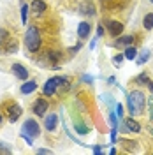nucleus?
I'll return each instance as SVG.
<instances>
[{
    "mask_svg": "<svg viewBox=\"0 0 153 155\" xmlns=\"http://www.w3.org/2000/svg\"><path fill=\"white\" fill-rule=\"evenodd\" d=\"M144 106H146V97L141 90H132L127 95V107H129V113L132 116L143 115Z\"/></svg>",
    "mask_w": 153,
    "mask_h": 155,
    "instance_id": "1",
    "label": "nucleus"
},
{
    "mask_svg": "<svg viewBox=\"0 0 153 155\" xmlns=\"http://www.w3.org/2000/svg\"><path fill=\"white\" fill-rule=\"evenodd\" d=\"M25 46L30 53H37L41 49V32L37 27H28L27 30V35H25Z\"/></svg>",
    "mask_w": 153,
    "mask_h": 155,
    "instance_id": "2",
    "label": "nucleus"
},
{
    "mask_svg": "<svg viewBox=\"0 0 153 155\" xmlns=\"http://www.w3.org/2000/svg\"><path fill=\"white\" fill-rule=\"evenodd\" d=\"M60 85H69V79L67 78H62V76H57V78H51L46 81V85L42 88V92H44V95L49 97V95H55V92H57V88Z\"/></svg>",
    "mask_w": 153,
    "mask_h": 155,
    "instance_id": "3",
    "label": "nucleus"
},
{
    "mask_svg": "<svg viewBox=\"0 0 153 155\" xmlns=\"http://www.w3.org/2000/svg\"><path fill=\"white\" fill-rule=\"evenodd\" d=\"M106 28H107V34L111 37H120L123 34V23L115 21V19H107L106 21Z\"/></svg>",
    "mask_w": 153,
    "mask_h": 155,
    "instance_id": "4",
    "label": "nucleus"
},
{
    "mask_svg": "<svg viewBox=\"0 0 153 155\" xmlns=\"http://www.w3.org/2000/svg\"><path fill=\"white\" fill-rule=\"evenodd\" d=\"M48 107H49V101L48 99H46V97H39L37 101L34 102V106H32V111H34V115L42 116V115H46Z\"/></svg>",
    "mask_w": 153,
    "mask_h": 155,
    "instance_id": "5",
    "label": "nucleus"
},
{
    "mask_svg": "<svg viewBox=\"0 0 153 155\" xmlns=\"http://www.w3.org/2000/svg\"><path fill=\"white\" fill-rule=\"evenodd\" d=\"M21 130L27 132L28 136H32V137H37V136L41 134V127H39V124L34 118H28V120L23 124V129H21Z\"/></svg>",
    "mask_w": 153,
    "mask_h": 155,
    "instance_id": "6",
    "label": "nucleus"
},
{
    "mask_svg": "<svg viewBox=\"0 0 153 155\" xmlns=\"http://www.w3.org/2000/svg\"><path fill=\"white\" fill-rule=\"evenodd\" d=\"M5 113H7V118L14 124V122H18V118L21 116V107H19L16 102H11V104H7V107H5Z\"/></svg>",
    "mask_w": 153,
    "mask_h": 155,
    "instance_id": "7",
    "label": "nucleus"
},
{
    "mask_svg": "<svg viewBox=\"0 0 153 155\" xmlns=\"http://www.w3.org/2000/svg\"><path fill=\"white\" fill-rule=\"evenodd\" d=\"M57 124H58V115L57 113H51L44 118V129L49 130V132H53L55 129H57Z\"/></svg>",
    "mask_w": 153,
    "mask_h": 155,
    "instance_id": "8",
    "label": "nucleus"
},
{
    "mask_svg": "<svg viewBox=\"0 0 153 155\" xmlns=\"http://www.w3.org/2000/svg\"><path fill=\"white\" fill-rule=\"evenodd\" d=\"M134 42V35H122V37H118L115 41V48H129L130 44Z\"/></svg>",
    "mask_w": 153,
    "mask_h": 155,
    "instance_id": "9",
    "label": "nucleus"
},
{
    "mask_svg": "<svg viewBox=\"0 0 153 155\" xmlns=\"http://www.w3.org/2000/svg\"><path fill=\"white\" fill-rule=\"evenodd\" d=\"M12 72L19 79H27L28 78V71H27V67H23L21 64H12Z\"/></svg>",
    "mask_w": 153,
    "mask_h": 155,
    "instance_id": "10",
    "label": "nucleus"
},
{
    "mask_svg": "<svg viewBox=\"0 0 153 155\" xmlns=\"http://www.w3.org/2000/svg\"><path fill=\"white\" fill-rule=\"evenodd\" d=\"M90 23L88 21H81L79 23V27H77V35H79V39H86L88 35H90Z\"/></svg>",
    "mask_w": 153,
    "mask_h": 155,
    "instance_id": "11",
    "label": "nucleus"
},
{
    "mask_svg": "<svg viewBox=\"0 0 153 155\" xmlns=\"http://www.w3.org/2000/svg\"><path fill=\"white\" fill-rule=\"evenodd\" d=\"M123 124H125V127H127V130H130V132H135V134H137V132L141 130V124L135 122L134 118H125Z\"/></svg>",
    "mask_w": 153,
    "mask_h": 155,
    "instance_id": "12",
    "label": "nucleus"
},
{
    "mask_svg": "<svg viewBox=\"0 0 153 155\" xmlns=\"http://www.w3.org/2000/svg\"><path fill=\"white\" fill-rule=\"evenodd\" d=\"M37 90V83L35 81H27V83H23L21 85V94H32V92H35Z\"/></svg>",
    "mask_w": 153,
    "mask_h": 155,
    "instance_id": "13",
    "label": "nucleus"
},
{
    "mask_svg": "<svg viewBox=\"0 0 153 155\" xmlns=\"http://www.w3.org/2000/svg\"><path fill=\"white\" fill-rule=\"evenodd\" d=\"M150 57H151V51H150V49H143V51L139 53V58H135L137 65H143V64H146V62L150 60Z\"/></svg>",
    "mask_w": 153,
    "mask_h": 155,
    "instance_id": "14",
    "label": "nucleus"
},
{
    "mask_svg": "<svg viewBox=\"0 0 153 155\" xmlns=\"http://www.w3.org/2000/svg\"><path fill=\"white\" fill-rule=\"evenodd\" d=\"M32 9H34V12H35V14L44 12V11H46V2H44V0H34Z\"/></svg>",
    "mask_w": 153,
    "mask_h": 155,
    "instance_id": "15",
    "label": "nucleus"
},
{
    "mask_svg": "<svg viewBox=\"0 0 153 155\" xmlns=\"http://www.w3.org/2000/svg\"><path fill=\"white\" fill-rule=\"evenodd\" d=\"M143 27L146 30H153V12H148L143 19Z\"/></svg>",
    "mask_w": 153,
    "mask_h": 155,
    "instance_id": "16",
    "label": "nucleus"
},
{
    "mask_svg": "<svg viewBox=\"0 0 153 155\" xmlns=\"http://www.w3.org/2000/svg\"><path fill=\"white\" fill-rule=\"evenodd\" d=\"M125 58L127 60H135V57H137V49L134 48V46H129V48L125 49Z\"/></svg>",
    "mask_w": 153,
    "mask_h": 155,
    "instance_id": "17",
    "label": "nucleus"
},
{
    "mask_svg": "<svg viewBox=\"0 0 153 155\" xmlns=\"http://www.w3.org/2000/svg\"><path fill=\"white\" fill-rule=\"evenodd\" d=\"M27 19H28V5H23L21 7V23L27 25Z\"/></svg>",
    "mask_w": 153,
    "mask_h": 155,
    "instance_id": "18",
    "label": "nucleus"
},
{
    "mask_svg": "<svg viewBox=\"0 0 153 155\" xmlns=\"http://www.w3.org/2000/svg\"><path fill=\"white\" fill-rule=\"evenodd\" d=\"M135 81H137V83H144V85H148V83H150V78H148L146 72H143V74H139V76L135 78Z\"/></svg>",
    "mask_w": 153,
    "mask_h": 155,
    "instance_id": "19",
    "label": "nucleus"
},
{
    "mask_svg": "<svg viewBox=\"0 0 153 155\" xmlns=\"http://www.w3.org/2000/svg\"><path fill=\"white\" fill-rule=\"evenodd\" d=\"M21 137L27 141V145H34V137H32V136H28L27 132H23V130H21Z\"/></svg>",
    "mask_w": 153,
    "mask_h": 155,
    "instance_id": "20",
    "label": "nucleus"
},
{
    "mask_svg": "<svg viewBox=\"0 0 153 155\" xmlns=\"http://www.w3.org/2000/svg\"><path fill=\"white\" fill-rule=\"evenodd\" d=\"M123 58H125V55H116V57H113V64H115V65H120Z\"/></svg>",
    "mask_w": 153,
    "mask_h": 155,
    "instance_id": "21",
    "label": "nucleus"
},
{
    "mask_svg": "<svg viewBox=\"0 0 153 155\" xmlns=\"http://www.w3.org/2000/svg\"><path fill=\"white\" fill-rule=\"evenodd\" d=\"M109 122H111V125H113V127H116V129H118V122H116V115L113 113V111H111V115H109Z\"/></svg>",
    "mask_w": 153,
    "mask_h": 155,
    "instance_id": "22",
    "label": "nucleus"
},
{
    "mask_svg": "<svg viewBox=\"0 0 153 155\" xmlns=\"http://www.w3.org/2000/svg\"><path fill=\"white\" fill-rule=\"evenodd\" d=\"M81 79H83L85 83H88V85H92V83H93V78L90 76V74H83V78H81Z\"/></svg>",
    "mask_w": 153,
    "mask_h": 155,
    "instance_id": "23",
    "label": "nucleus"
},
{
    "mask_svg": "<svg viewBox=\"0 0 153 155\" xmlns=\"http://www.w3.org/2000/svg\"><path fill=\"white\" fill-rule=\"evenodd\" d=\"M116 116L123 118V106H122V104H118V106H116Z\"/></svg>",
    "mask_w": 153,
    "mask_h": 155,
    "instance_id": "24",
    "label": "nucleus"
},
{
    "mask_svg": "<svg viewBox=\"0 0 153 155\" xmlns=\"http://www.w3.org/2000/svg\"><path fill=\"white\" fill-rule=\"evenodd\" d=\"M0 153H11V148H7L4 143H0Z\"/></svg>",
    "mask_w": 153,
    "mask_h": 155,
    "instance_id": "25",
    "label": "nucleus"
},
{
    "mask_svg": "<svg viewBox=\"0 0 153 155\" xmlns=\"http://www.w3.org/2000/svg\"><path fill=\"white\" fill-rule=\"evenodd\" d=\"M116 130H118L116 127H113V129H111V143H116Z\"/></svg>",
    "mask_w": 153,
    "mask_h": 155,
    "instance_id": "26",
    "label": "nucleus"
},
{
    "mask_svg": "<svg viewBox=\"0 0 153 155\" xmlns=\"http://www.w3.org/2000/svg\"><path fill=\"white\" fill-rule=\"evenodd\" d=\"M104 35V27H99L97 28V37H102Z\"/></svg>",
    "mask_w": 153,
    "mask_h": 155,
    "instance_id": "27",
    "label": "nucleus"
},
{
    "mask_svg": "<svg viewBox=\"0 0 153 155\" xmlns=\"http://www.w3.org/2000/svg\"><path fill=\"white\" fill-rule=\"evenodd\" d=\"M97 39H99V37H93V39H92V44H90V49H95V44H97Z\"/></svg>",
    "mask_w": 153,
    "mask_h": 155,
    "instance_id": "28",
    "label": "nucleus"
},
{
    "mask_svg": "<svg viewBox=\"0 0 153 155\" xmlns=\"http://www.w3.org/2000/svg\"><path fill=\"white\" fill-rule=\"evenodd\" d=\"M92 150H93V153H100V152H102V148H100V146H93Z\"/></svg>",
    "mask_w": 153,
    "mask_h": 155,
    "instance_id": "29",
    "label": "nucleus"
},
{
    "mask_svg": "<svg viewBox=\"0 0 153 155\" xmlns=\"http://www.w3.org/2000/svg\"><path fill=\"white\" fill-rule=\"evenodd\" d=\"M37 153H51V152H49V150H46V148H39Z\"/></svg>",
    "mask_w": 153,
    "mask_h": 155,
    "instance_id": "30",
    "label": "nucleus"
},
{
    "mask_svg": "<svg viewBox=\"0 0 153 155\" xmlns=\"http://www.w3.org/2000/svg\"><path fill=\"white\" fill-rule=\"evenodd\" d=\"M0 122H2V115H0Z\"/></svg>",
    "mask_w": 153,
    "mask_h": 155,
    "instance_id": "31",
    "label": "nucleus"
},
{
    "mask_svg": "<svg viewBox=\"0 0 153 155\" xmlns=\"http://www.w3.org/2000/svg\"><path fill=\"white\" fill-rule=\"evenodd\" d=\"M150 2H151V4H153V0H150Z\"/></svg>",
    "mask_w": 153,
    "mask_h": 155,
    "instance_id": "32",
    "label": "nucleus"
}]
</instances>
